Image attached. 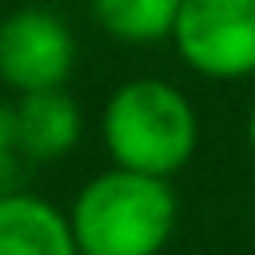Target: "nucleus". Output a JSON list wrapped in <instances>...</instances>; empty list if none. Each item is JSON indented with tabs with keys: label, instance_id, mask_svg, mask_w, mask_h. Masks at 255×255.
<instances>
[{
	"label": "nucleus",
	"instance_id": "obj_1",
	"mask_svg": "<svg viewBox=\"0 0 255 255\" xmlns=\"http://www.w3.org/2000/svg\"><path fill=\"white\" fill-rule=\"evenodd\" d=\"M68 219L80 255H159L175 235L179 199L171 179L112 163L76 191Z\"/></svg>",
	"mask_w": 255,
	"mask_h": 255
},
{
	"label": "nucleus",
	"instance_id": "obj_2",
	"mask_svg": "<svg viewBox=\"0 0 255 255\" xmlns=\"http://www.w3.org/2000/svg\"><path fill=\"white\" fill-rule=\"evenodd\" d=\"M100 139L116 167L171 179L195 159L199 112L171 80L135 76L108 96L100 112Z\"/></svg>",
	"mask_w": 255,
	"mask_h": 255
},
{
	"label": "nucleus",
	"instance_id": "obj_3",
	"mask_svg": "<svg viewBox=\"0 0 255 255\" xmlns=\"http://www.w3.org/2000/svg\"><path fill=\"white\" fill-rule=\"evenodd\" d=\"M171 44L203 80L255 76V0H183Z\"/></svg>",
	"mask_w": 255,
	"mask_h": 255
},
{
	"label": "nucleus",
	"instance_id": "obj_4",
	"mask_svg": "<svg viewBox=\"0 0 255 255\" xmlns=\"http://www.w3.org/2000/svg\"><path fill=\"white\" fill-rule=\"evenodd\" d=\"M76 68V36L48 8H16L0 20V80L16 96L64 88Z\"/></svg>",
	"mask_w": 255,
	"mask_h": 255
},
{
	"label": "nucleus",
	"instance_id": "obj_5",
	"mask_svg": "<svg viewBox=\"0 0 255 255\" xmlns=\"http://www.w3.org/2000/svg\"><path fill=\"white\" fill-rule=\"evenodd\" d=\"M0 255H80L64 207L36 191L0 195Z\"/></svg>",
	"mask_w": 255,
	"mask_h": 255
},
{
	"label": "nucleus",
	"instance_id": "obj_6",
	"mask_svg": "<svg viewBox=\"0 0 255 255\" xmlns=\"http://www.w3.org/2000/svg\"><path fill=\"white\" fill-rule=\"evenodd\" d=\"M16 131L20 147L32 163H52L76 151L84 135V112L68 96V88H44L16 96Z\"/></svg>",
	"mask_w": 255,
	"mask_h": 255
},
{
	"label": "nucleus",
	"instance_id": "obj_7",
	"mask_svg": "<svg viewBox=\"0 0 255 255\" xmlns=\"http://www.w3.org/2000/svg\"><path fill=\"white\" fill-rule=\"evenodd\" d=\"M183 0H92L96 24L124 44H159L171 40Z\"/></svg>",
	"mask_w": 255,
	"mask_h": 255
},
{
	"label": "nucleus",
	"instance_id": "obj_8",
	"mask_svg": "<svg viewBox=\"0 0 255 255\" xmlns=\"http://www.w3.org/2000/svg\"><path fill=\"white\" fill-rule=\"evenodd\" d=\"M28 163L32 159L24 155L20 131H16V104L0 100V195L4 191H20Z\"/></svg>",
	"mask_w": 255,
	"mask_h": 255
},
{
	"label": "nucleus",
	"instance_id": "obj_9",
	"mask_svg": "<svg viewBox=\"0 0 255 255\" xmlns=\"http://www.w3.org/2000/svg\"><path fill=\"white\" fill-rule=\"evenodd\" d=\"M247 147H251V155H255V104H251V112H247Z\"/></svg>",
	"mask_w": 255,
	"mask_h": 255
}]
</instances>
